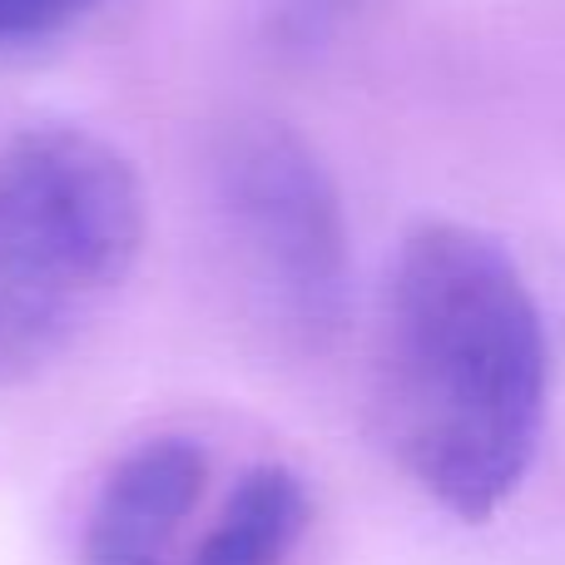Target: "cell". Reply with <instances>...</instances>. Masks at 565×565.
<instances>
[{"label":"cell","instance_id":"6da1fadb","mask_svg":"<svg viewBox=\"0 0 565 565\" xmlns=\"http://www.w3.org/2000/svg\"><path fill=\"white\" fill-rule=\"evenodd\" d=\"M551 392L546 322L516 258L451 218L412 228L382 292V447L447 516L481 526L521 491Z\"/></svg>","mask_w":565,"mask_h":565},{"label":"cell","instance_id":"7a4b0ae2","mask_svg":"<svg viewBox=\"0 0 565 565\" xmlns=\"http://www.w3.org/2000/svg\"><path fill=\"white\" fill-rule=\"evenodd\" d=\"M145 189L109 139L40 125L0 145V382L50 362L129 278Z\"/></svg>","mask_w":565,"mask_h":565},{"label":"cell","instance_id":"3957f363","mask_svg":"<svg viewBox=\"0 0 565 565\" xmlns=\"http://www.w3.org/2000/svg\"><path fill=\"white\" fill-rule=\"evenodd\" d=\"M218 214L268 318L318 348L348 312V224L322 159L282 125H244L218 154Z\"/></svg>","mask_w":565,"mask_h":565},{"label":"cell","instance_id":"277c9868","mask_svg":"<svg viewBox=\"0 0 565 565\" xmlns=\"http://www.w3.org/2000/svg\"><path fill=\"white\" fill-rule=\"evenodd\" d=\"M209 491L194 437H149L109 467L79 536V565H179V541Z\"/></svg>","mask_w":565,"mask_h":565},{"label":"cell","instance_id":"5b68a950","mask_svg":"<svg viewBox=\"0 0 565 565\" xmlns=\"http://www.w3.org/2000/svg\"><path fill=\"white\" fill-rule=\"evenodd\" d=\"M308 511L312 501L298 471L278 461L248 467L179 565H288L308 531Z\"/></svg>","mask_w":565,"mask_h":565},{"label":"cell","instance_id":"8992f818","mask_svg":"<svg viewBox=\"0 0 565 565\" xmlns=\"http://www.w3.org/2000/svg\"><path fill=\"white\" fill-rule=\"evenodd\" d=\"M109 0H0V50H25L55 40L105 10Z\"/></svg>","mask_w":565,"mask_h":565}]
</instances>
